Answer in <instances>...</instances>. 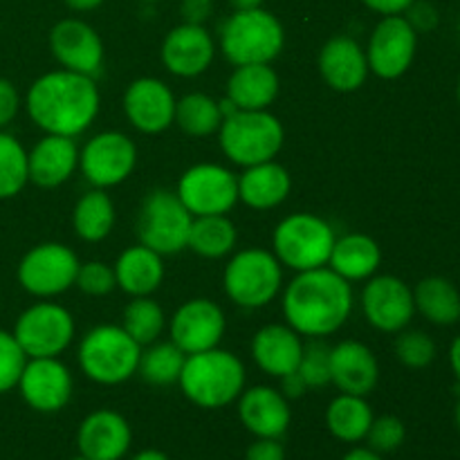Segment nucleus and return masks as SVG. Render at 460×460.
<instances>
[{
  "mask_svg": "<svg viewBox=\"0 0 460 460\" xmlns=\"http://www.w3.org/2000/svg\"><path fill=\"white\" fill-rule=\"evenodd\" d=\"M353 310V288L331 268L299 272L283 292L288 326L305 337H326L340 331Z\"/></svg>",
  "mask_w": 460,
  "mask_h": 460,
  "instance_id": "1",
  "label": "nucleus"
},
{
  "mask_svg": "<svg viewBox=\"0 0 460 460\" xmlns=\"http://www.w3.org/2000/svg\"><path fill=\"white\" fill-rule=\"evenodd\" d=\"M25 106L31 121L48 135L76 137L97 117L99 88L94 76L54 70L31 84Z\"/></svg>",
  "mask_w": 460,
  "mask_h": 460,
  "instance_id": "2",
  "label": "nucleus"
},
{
  "mask_svg": "<svg viewBox=\"0 0 460 460\" xmlns=\"http://www.w3.org/2000/svg\"><path fill=\"white\" fill-rule=\"evenodd\" d=\"M245 377L241 359L216 346L205 353L187 355L178 385L196 407L223 409L245 391Z\"/></svg>",
  "mask_w": 460,
  "mask_h": 460,
  "instance_id": "3",
  "label": "nucleus"
},
{
  "mask_svg": "<svg viewBox=\"0 0 460 460\" xmlns=\"http://www.w3.org/2000/svg\"><path fill=\"white\" fill-rule=\"evenodd\" d=\"M286 31L281 21L265 9H236L220 27V49L234 66L270 63L281 54Z\"/></svg>",
  "mask_w": 460,
  "mask_h": 460,
  "instance_id": "4",
  "label": "nucleus"
},
{
  "mask_svg": "<svg viewBox=\"0 0 460 460\" xmlns=\"http://www.w3.org/2000/svg\"><path fill=\"white\" fill-rule=\"evenodd\" d=\"M142 346L121 326H97L81 340L79 367L97 385L115 386L137 373Z\"/></svg>",
  "mask_w": 460,
  "mask_h": 460,
  "instance_id": "5",
  "label": "nucleus"
},
{
  "mask_svg": "<svg viewBox=\"0 0 460 460\" xmlns=\"http://www.w3.org/2000/svg\"><path fill=\"white\" fill-rule=\"evenodd\" d=\"M220 148L232 162L254 166L279 155L286 139L283 124L268 111H236L218 128Z\"/></svg>",
  "mask_w": 460,
  "mask_h": 460,
  "instance_id": "6",
  "label": "nucleus"
},
{
  "mask_svg": "<svg viewBox=\"0 0 460 460\" xmlns=\"http://www.w3.org/2000/svg\"><path fill=\"white\" fill-rule=\"evenodd\" d=\"M335 229L314 214H292L277 225L272 236L279 263L296 272L323 268L331 259Z\"/></svg>",
  "mask_w": 460,
  "mask_h": 460,
  "instance_id": "7",
  "label": "nucleus"
},
{
  "mask_svg": "<svg viewBox=\"0 0 460 460\" xmlns=\"http://www.w3.org/2000/svg\"><path fill=\"white\" fill-rule=\"evenodd\" d=\"M283 283L281 263L270 252L247 247L225 268V292L241 308H263L279 295Z\"/></svg>",
  "mask_w": 460,
  "mask_h": 460,
  "instance_id": "8",
  "label": "nucleus"
},
{
  "mask_svg": "<svg viewBox=\"0 0 460 460\" xmlns=\"http://www.w3.org/2000/svg\"><path fill=\"white\" fill-rule=\"evenodd\" d=\"M193 216L180 202L178 193L155 189L142 202L137 218L139 243L157 254H178L187 247Z\"/></svg>",
  "mask_w": 460,
  "mask_h": 460,
  "instance_id": "9",
  "label": "nucleus"
},
{
  "mask_svg": "<svg viewBox=\"0 0 460 460\" xmlns=\"http://www.w3.org/2000/svg\"><path fill=\"white\" fill-rule=\"evenodd\" d=\"M12 335L16 337L27 359L58 358L75 337V319L63 305L43 301L18 317Z\"/></svg>",
  "mask_w": 460,
  "mask_h": 460,
  "instance_id": "10",
  "label": "nucleus"
},
{
  "mask_svg": "<svg viewBox=\"0 0 460 460\" xmlns=\"http://www.w3.org/2000/svg\"><path fill=\"white\" fill-rule=\"evenodd\" d=\"M79 259L61 243H40L18 263V283L34 296H57L75 286Z\"/></svg>",
  "mask_w": 460,
  "mask_h": 460,
  "instance_id": "11",
  "label": "nucleus"
},
{
  "mask_svg": "<svg viewBox=\"0 0 460 460\" xmlns=\"http://www.w3.org/2000/svg\"><path fill=\"white\" fill-rule=\"evenodd\" d=\"M175 193L193 218L223 216L238 202V178L220 164H196L184 171Z\"/></svg>",
  "mask_w": 460,
  "mask_h": 460,
  "instance_id": "12",
  "label": "nucleus"
},
{
  "mask_svg": "<svg viewBox=\"0 0 460 460\" xmlns=\"http://www.w3.org/2000/svg\"><path fill=\"white\" fill-rule=\"evenodd\" d=\"M137 146L133 139L117 130L94 135L79 153V166L84 178L94 189H108L124 182L135 169Z\"/></svg>",
  "mask_w": 460,
  "mask_h": 460,
  "instance_id": "13",
  "label": "nucleus"
},
{
  "mask_svg": "<svg viewBox=\"0 0 460 460\" xmlns=\"http://www.w3.org/2000/svg\"><path fill=\"white\" fill-rule=\"evenodd\" d=\"M418 49V31L402 16H385L368 40V70L380 79H398L411 67Z\"/></svg>",
  "mask_w": 460,
  "mask_h": 460,
  "instance_id": "14",
  "label": "nucleus"
},
{
  "mask_svg": "<svg viewBox=\"0 0 460 460\" xmlns=\"http://www.w3.org/2000/svg\"><path fill=\"white\" fill-rule=\"evenodd\" d=\"M362 310L367 322L382 332H400L416 314L413 290L398 277H373L364 286Z\"/></svg>",
  "mask_w": 460,
  "mask_h": 460,
  "instance_id": "15",
  "label": "nucleus"
},
{
  "mask_svg": "<svg viewBox=\"0 0 460 460\" xmlns=\"http://www.w3.org/2000/svg\"><path fill=\"white\" fill-rule=\"evenodd\" d=\"M225 313L209 299H191L175 310L171 319V341L184 355L205 353L216 349L225 335Z\"/></svg>",
  "mask_w": 460,
  "mask_h": 460,
  "instance_id": "16",
  "label": "nucleus"
},
{
  "mask_svg": "<svg viewBox=\"0 0 460 460\" xmlns=\"http://www.w3.org/2000/svg\"><path fill=\"white\" fill-rule=\"evenodd\" d=\"M22 400L39 413H57L70 402L72 376L57 358H31L18 377Z\"/></svg>",
  "mask_w": 460,
  "mask_h": 460,
  "instance_id": "17",
  "label": "nucleus"
},
{
  "mask_svg": "<svg viewBox=\"0 0 460 460\" xmlns=\"http://www.w3.org/2000/svg\"><path fill=\"white\" fill-rule=\"evenodd\" d=\"M49 49L63 70L94 76L103 66V40L79 18L58 21L49 31Z\"/></svg>",
  "mask_w": 460,
  "mask_h": 460,
  "instance_id": "18",
  "label": "nucleus"
},
{
  "mask_svg": "<svg viewBox=\"0 0 460 460\" xmlns=\"http://www.w3.org/2000/svg\"><path fill=\"white\" fill-rule=\"evenodd\" d=\"M124 112L135 128L157 135L175 121V97L164 81L142 76L126 88Z\"/></svg>",
  "mask_w": 460,
  "mask_h": 460,
  "instance_id": "19",
  "label": "nucleus"
},
{
  "mask_svg": "<svg viewBox=\"0 0 460 460\" xmlns=\"http://www.w3.org/2000/svg\"><path fill=\"white\" fill-rule=\"evenodd\" d=\"M133 443L128 420L112 409H99L84 418L76 431V447L90 460H121Z\"/></svg>",
  "mask_w": 460,
  "mask_h": 460,
  "instance_id": "20",
  "label": "nucleus"
},
{
  "mask_svg": "<svg viewBox=\"0 0 460 460\" xmlns=\"http://www.w3.org/2000/svg\"><path fill=\"white\" fill-rule=\"evenodd\" d=\"M214 39L205 30V25L182 22L173 27L162 43V63L166 70L184 79L202 75L214 61Z\"/></svg>",
  "mask_w": 460,
  "mask_h": 460,
  "instance_id": "21",
  "label": "nucleus"
},
{
  "mask_svg": "<svg viewBox=\"0 0 460 460\" xmlns=\"http://www.w3.org/2000/svg\"><path fill=\"white\" fill-rule=\"evenodd\" d=\"M238 418L256 438H281L290 427L288 398L272 386H252L238 395Z\"/></svg>",
  "mask_w": 460,
  "mask_h": 460,
  "instance_id": "22",
  "label": "nucleus"
},
{
  "mask_svg": "<svg viewBox=\"0 0 460 460\" xmlns=\"http://www.w3.org/2000/svg\"><path fill=\"white\" fill-rule=\"evenodd\" d=\"M380 380V367L373 350L362 341L346 340L331 349V385L341 394L367 398Z\"/></svg>",
  "mask_w": 460,
  "mask_h": 460,
  "instance_id": "23",
  "label": "nucleus"
},
{
  "mask_svg": "<svg viewBox=\"0 0 460 460\" xmlns=\"http://www.w3.org/2000/svg\"><path fill=\"white\" fill-rule=\"evenodd\" d=\"M319 72L337 93L362 88L368 76L367 52L350 36H332L319 52Z\"/></svg>",
  "mask_w": 460,
  "mask_h": 460,
  "instance_id": "24",
  "label": "nucleus"
},
{
  "mask_svg": "<svg viewBox=\"0 0 460 460\" xmlns=\"http://www.w3.org/2000/svg\"><path fill=\"white\" fill-rule=\"evenodd\" d=\"M76 166H79V148L75 139L63 135H45L27 153V173L36 187H61L70 180Z\"/></svg>",
  "mask_w": 460,
  "mask_h": 460,
  "instance_id": "25",
  "label": "nucleus"
},
{
  "mask_svg": "<svg viewBox=\"0 0 460 460\" xmlns=\"http://www.w3.org/2000/svg\"><path fill=\"white\" fill-rule=\"evenodd\" d=\"M304 344L301 335L283 323H270L261 328L252 340V358L263 373L272 377H283L299 368Z\"/></svg>",
  "mask_w": 460,
  "mask_h": 460,
  "instance_id": "26",
  "label": "nucleus"
},
{
  "mask_svg": "<svg viewBox=\"0 0 460 460\" xmlns=\"http://www.w3.org/2000/svg\"><path fill=\"white\" fill-rule=\"evenodd\" d=\"M279 94V76L270 63L236 66L227 81V99L238 111H268Z\"/></svg>",
  "mask_w": 460,
  "mask_h": 460,
  "instance_id": "27",
  "label": "nucleus"
},
{
  "mask_svg": "<svg viewBox=\"0 0 460 460\" xmlns=\"http://www.w3.org/2000/svg\"><path fill=\"white\" fill-rule=\"evenodd\" d=\"M292 189L290 173L274 160L245 166L238 178V200L252 209H272L288 198Z\"/></svg>",
  "mask_w": 460,
  "mask_h": 460,
  "instance_id": "28",
  "label": "nucleus"
},
{
  "mask_svg": "<svg viewBox=\"0 0 460 460\" xmlns=\"http://www.w3.org/2000/svg\"><path fill=\"white\" fill-rule=\"evenodd\" d=\"M117 286L130 296H151L164 279V263L162 254L153 252L146 245L128 247L119 254L115 263Z\"/></svg>",
  "mask_w": 460,
  "mask_h": 460,
  "instance_id": "29",
  "label": "nucleus"
},
{
  "mask_svg": "<svg viewBox=\"0 0 460 460\" xmlns=\"http://www.w3.org/2000/svg\"><path fill=\"white\" fill-rule=\"evenodd\" d=\"M380 245L367 234H346V236L337 238L331 259H328L332 272H337L349 283L371 279L380 268Z\"/></svg>",
  "mask_w": 460,
  "mask_h": 460,
  "instance_id": "30",
  "label": "nucleus"
},
{
  "mask_svg": "<svg viewBox=\"0 0 460 460\" xmlns=\"http://www.w3.org/2000/svg\"><path fill=\"white\" fill-rule=\"evenodd\" d=\"M373 409L362 395L340 394L326 409V427L341 443H362L373 422Z\"/></svg>",
  "mask_w": 460,
  "mask_h": 460,
  "instance_id": "31",
  "label": "nucleus"
},
{
  "mask_svg": "<svg viewBox=\"0 0 460 460\" xmlns=\"http://www.w3.org/2000/svg\"><path fill=\"white\" fill-rule=\"evenodd\" d=\"M416 310L436 326H452L460 317V292L449 279L427 277L413 290Z\"/></svg>",
  "mask_w": 460,
  "mask_h": 460,
  "instance_id": "32",
  "label": "nucleus"
},
{
  "mask_svg": "<svg viewBox=\"0 0 460 460\" xmlns=\"http://www.w3.org/2000/svg\"><path fill=\"white\" fill-rule=\"evenodd\" d=\"M72 225L81 241H103L115 225V205L108 193H103V189H93V191L84 193L72 214Z\"/></svg>",
  "mask_w": 460,
  "mask_h": 460,
  "instance_id": "33",
  "label": "nucleus"
},
{
  "mask_svg": "<svg viewBox=\"0 0 460 460\" xmlns=\"http://www.w3.org/2000/svg\"><path fill=\"white\" fill-rule=\"evenodd\" d=\"M236 227L227 214L223 216H198L191 223L187 247L205 259H223L236 245Z\"/></svg>",
  "mask_w": 460,
  "mask_h": 460,
  "instance_id": "34",
  "label": "nucleus"
},
{
  "mask_svg": "<svg viewBox=\"0 0 460 460\" xmlns=\"http://www.w3.org/2000/svg\"><path fill=\"white\" fill-rule=\"evenodd\" d=\"M175 124L191 137H207L223 124L220 102L205 93L184 94L180 102H175Z\"/></svg>",
  "mask_w": 460,
  "mask_h": 460,
  "instance_id": "35",
  "label": "nucleus"
},
{
  "mask_svg": "<svg viewBox=\"0 0 460 460\" xmlns=\"http://www.w3.org/2000/svg\"><path fill=\"white\" fill-rule=\"evenodd\" d=\"M184 359L187 355L173 344V341H160V344H148L139 358L137 371L144 380L153 386H171L180 380Z\"/></svg>",
  "mask_w": 460,
  "mask_h": 460,
  "instance_id": "36",
  "label": "nucleus"
},
{
  "mask_svg": "<svg viewBox=\"0 0 460 460\" xmlns=\"http://www.w3.org/2000/svg\"><path fill=\"white\" fill-rule=\"evenodd\" d=\"M121 328L137 341L139 346H148L164 331V310L151 296H135L124 308Z\"/></svg>",
  "mask_w": 460,
  "mask_h": 460,
  "instance_id": "37",
  "label": "nucleus"
},
{
  "mask_svg": "<svg viewBox=\"0 0 460 460\" xmlns=\"http://www.w3.org/2000/svg\"><path fill=\"white\" fill-rule=\"evenodd\" d=\"M27 182V151L13 135L0 130V200L18 196Z\"/></svg>",
  "mask_w": 460,
  "mask_h": 460,
  "instance_id": "38",
  "label": "nucleus"
},
{
  "mask_svg": "<svg viewBox=\"0 0 460 460\" xmlns=\"http://www.w3.org/2000/svg\"><path fill=\"white\" fill-rule=\"evenodd\" d=\"M395 358L409 368H425L436 359V344L422 331H400L395 340Z\"/></svg>",
  "mask_w": 460,
  "mask_h": 460,
  "instance_id": "39",
  "label": "nucleus"
},
{
  "mask_svg": "<svg viewBox=\"0 0 460 460\" xmlns=\"http://www.w3.org/2000/svg\"><path fill=\"white\" fill-rule=\"evenodd\" d=\"M296 371L304 377L308 389H323L331 385V346L317 340L304 346V355H301Z\"/></svg>",
  "mask_w": 460,
  "mask_h": 460,
  "instance_id": "40",
  "label": "nucleus"
},
{
  "mask_svg": "<svg viewBox=\"0 0 460 460\" xmlns=\"http://www.w3.org/2000/svg\"><path fill=\"white\" fill-rule=\"evenodd\" d=\"M407 438V427L400 420L398 416H380L373 418L371 427H368L367 443L373 452L377 454H391L395 449H400V445Z\"/></svg>",
  "mask_w": 460,
  "mask_h": 460,
  "instance_id": "41",
  "label": "nucleus"
},
{
  "mask_svg": "<svg viewBox=\"0 0 460 460\" xmlns=\"http://www.w3.org/2000/svg\"><path fill=\"white\" fill-rule=\"evenodd\" d=\"M27 355L18 346L16 337L7 331H0V394H7L18 385Z\"/></svg>",
  "mask_w": 460,
  "mask_h": 460,
  "instance_id": "42",
  "label": "nucleus"
},
{
  "mask_svg": "<svg viewBox=\"0 0 460 460\" xmlns=\"http://www.w3.org/2000/svg\"><path fill=\"white\" fill-rule=\"evenodd\" d=\"M75 286H79L81 292L93 296H103L117 288L115 268L102 263V261H90V263L79 265Z\"/></svg>",
  "mask_w": 460,
  "mask_h": 460,
  "instance_id": "43",
  "label": "nucleus"
},
{
  "mask_svg": "<svg viewBox=\"0 0 460 460\" xmlns=\"http://www.w3.org/2000/svg\"><path fill=\"white\" fill-rule=\"evenodd\" d=\"M407 18L416 31H431L438 25V9L427 0H413L411 7L407 9Z\"/></svg>",
  "mask_w": 460,
  "mask_h": 460,
  "instance_id": "44",
  "label": "nucleus"
},
{
  "mask_svg": "<svg viewBox=\"0 0 460 460\" xmlns=\"http://www.w3.org/2000/svg\"><path fill=\"white\" fill-rule=\"evenodd\" d=\"M18 108H21V97L16 85L0 76V130L12 124L13 117L18 115Z\"/></svg>",
  "mask_w": 460,
  "mask_h": 460,
  "instance_id": "45",
  "label": "nucleus"
},
{
  "mask_svg": "<svg viewBox=\"0 0 460 460\" xmlns=\"http://www.w3.org/2000/svg\"><path fill=\"white\" fill-rule=\"evenodd\" d=\"M245 460H286L281 438H256L247 447Z\"/></svg>",
  "mask_w": 460,
  "mask_h": 460,
  "instance_id": "46",
  "label": "nucleus"
},
{
  "mask_svg": "<svg viewBox=\"0 0 460 460\" xmlns=\"http://www.w3.org/2000/svg\"><path fill=\"white\" fill-rule=\"evenodd\" d=\"M182 12L184 22H191V25H202L207 18L214 12V3L211 0H182Z\"/></svg>",
  "mask_w": 460,
  "mask_h": 460,
  "instance_id": "47",
  "label": "nucleus"
},
{
  "mask_svg": "<svg viewBox=\"0 0 460 460\" xmlns=\"http://www.w3.org/2000/svg\"><path fill=\"white\" fill-rule=\"evenodd\" d=\"M362 3L382 16H395V13L407 12L413 0H362Z\"/></svg>",
  "mask_w": 460,
  "mask_h": 460,
  "instance_id": "48",
  "label": "nucleus"
},
{
  "mask_svg": "<svg viewBox=\"0 0 460 460\" xmlns=\"http://www.w3.org/2000/svg\"><path fill=\"white\" fill-rule=\"evenodd\" d=\"M281 380V394L286 395L288 400H295V398H301V395L308 391V386H305L304 377L299 376V371L295 373H288V376L279 377Z\"/></svg>",
  "mask_w": 460,
  "mask_h": 460,
  "instance_id": "49",
  "label": "nucleus"
},
{
  "mask_svg": "<svg viewBox=\"0 0 460 460\" xmlns=\"http://www.w3.org/2000/svg\"><path fill=\"white\" fill-rule=\"evenodd\" d=\"M341 460H385L382 454L373 452L371 447H353Z\"/></svg>",
  "mask_w": 460,
  "mask_h": 460,
  "instance_id": "50",
  "label": "nucleus"
},
{
  "mask_svg": "<svg viewBox=\"0 0 460 460\" xmlns=\"http://www.w3.org/2000/svg\"><path fill=\"white\" fill-rule=\"evenodd\" d=\"M102 3L103 0H66L67 7L75 9V12H93V9H97Z\"/></svg>",
  "mask_w": 460,
  "mask_h": 460,
  "instance_id": "51",
  "label": "nucleus"
},
{
  "mask_svg": "<svg viewBox=\"0 0 460 460\" xmlns=\"http://www.w3.org/2000/svg\"><path fill=\"white\" fill-rule=\"evenodd\" d=\"M449 364H452V371L460 382V335L454 340L452 349H449Z\"/></svg>",
  "mask_w": 460,
  "mask_h": 460,
  "instance_id": "52",
  "label": "nucleus"
},
{
  "mask_svg": "<svg viewBox=\"0 0 460 460\" xmlns=\"http://www.w3.org/2000/svg\"><path fill=\"white\" fill-rule=\"evenodd\" d=\"M130 460H171L166 456L164 452H160V449H142V452L135 454Z\"/></svg>",
  "mask_w": 460,
  "mask_h": 460,
  "instance_id": "53",
  "label": "nucleus"
},
{
  "mask_svg": "<svg viewBox=\"0 0 460 460\" xmlns=\"http://www.w3.org/2000/svg\"><path fill=\"white\" fill-rule=\"evenodd\" d=\"M236 9H256L263 4V0H229Z\"/></svg>",
  "mask_w": 460,
  "mask_h": 460,
  "instance_id": "54",
  "label": "nucleus"
},
{
  "mask_svg": "<svg viewBox=\"0 0 460 460\" xmlns=\"http://www.w3.org/2000/svg\"><path fill=\"white\" fill-rule=\"evenodd\" d=\"M454 420H456V427L460 431V400L456 402V409H454Z\"/></svg>",
  "mask_w": 460,
  "mask_h": 460,
  "instance_id": "55",
  "label": "nucleus"
},
{
  "mask_svg": "<svg viewBox=\"0 0 460 460\" xmlns=\"http://www.w3.org/2000/svg\"><path fill=\"white\" fill-rule=\"evenodd\" d=\"M70 460H90V458H85V456H81V454H79V456H75V458H70Z\"/></svg>",
  "mask_w": 460,
  "mask_h": 460,
  "instance_id": "56",
  "label": "nucleus"
},
{
  "mask_svg": "<svg viewBox=\"0 0 460 460\" xmlns=\"http://www.w3.org/2000/svg\"><path fill=\"white\" fill-rule=\"evenodd\" d=\"M456 94H458V103H460V79H458V88H456Z\"/></svg>",
  "mask_w": 460,
  "mask_h": 460,
  "instance_id": "57",
  "label": "nucleus"
},
{
  "mask_svg": "<svg viewBox=\"0 0 460 460\" xmlns=\"http://www.w3.org/2000/svg\"><path fill=\"white\" fill-rule=\"evenodd\" d=\"M146 3H155V0H146Z\"/></svg>",
  "mask_w": 460,
  "mask_h": 460,
  "instance_id": "58",
  "label": "nucleus"
},
{
  "mask_svg": "<svg viewBox=\"0 0 460 460\" xmlns=\"http://www.w3.org/2000/svg\"><path fill=\"white\" fill-rule=\"evenodd\" d=\"M458 34H460V27H458Z\"/></svg>",
  "mask_w": 460,
  "mask_h": 460,
  "instance_id": "59",
  "label": "nucleus"
},
{
  "mask_svg": "<svg viewBox=\"0 0 460 460\" xmlns=\"http://www.w3.org/2000/svg\"><path fill=\"white\" fill-rule=\"evenodd\" d=\"M458 322H460V317H458Z\"/></svg>",
  "mask_w": 460,
  "mask_h": 460,
  "instance_id": "60",
  "label": "nucleus"
}]
</instances>
